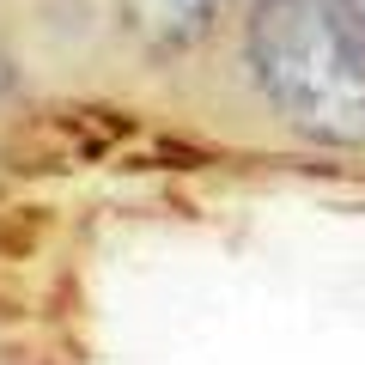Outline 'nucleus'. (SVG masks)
Wrapping results in <instances>:
<instances>
[{"instance_id": "nucleus-1", "label": "nucleus", "mask_w": 365, "mask_h": 365, "mask_svg": "<svg viewBox=\"0 0 365 365\" xmlns=\"http://www.w3.org/2000/svg\"><path fill=\"white\" fill-rule=\"evenodd\" d=\"M244 55L292 134L365 146V37L329 0H256Z\"/></svg>"}, {"instance_id": "nucleus-2", "label": "nucleus", "mask_w": 365, "mask_h": 365, "mask_svg": "<svg viewBox=\"0 0 365 365\" xmlns=\"http://www.w3.org/2000/svg\"><path fill=\"white\" fill-rule=\"evenodd\" d=\"M213 6H220V0H122V25H128V37L140 43L146 55L170 61V55L195 49V43L207 37Z\"/></svg>"}]
</instances>
